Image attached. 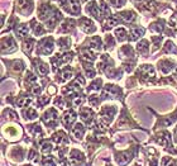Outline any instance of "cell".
I'll list each match as a JSON object with an SVG mask.
<instances>
[{
    "mask_svg": "<svg viewBox=\"0 0 177 166\" xmlns=\"http://www.w3.org/2000/svg\"><path fill=\"white\" fill-rule=\"evenodd\" d=\"M48 102H50V96L42 95V96H39V99H38V105H39V107H43L44 104H47Z\"/></svg>",
    "mask_w": 177,
    "mask_h": 166,
    "instance_id": "cell-35",
    "label": "cell"
},
{
    "mask_svg": "<svg viewBox=\"0 0 177 166\" xmlns=\"http://www.w3.org/2000/svg\"><path fill=\"white\" fill-rule=\"evenodd\" d=\"M29 32V28L28 26H26V24H20V26H18L17 28V34L19 37H26Z\"/></svg>",
    "mask_w": 177,
    "mask_h": 166,
    "instance_id": "cell-16",
    "label": "cell"
},
{
    "mask_svg": "<svg viewBox=\"0 0 177 166\" xmlns=\"http://www.w3.org/2000/svg\"><path fill=\"white\" fill-rule=\"evenodd\" d=\"M5 115H7V118H9V119H15L17 118V114L14 112H11V110H5Z\"/></svg>",
    "mask_w": 177,
    "mask_h": 166,
    "instance_id": "cell-44",
    "label": "cell"
},
{
    "mask_svg": "<svg viewBox=\"0 0 177 166\" xmlns=\"http://www.w3.org/2000/svg\"><path fill=\"white\" fill-rule=\"evenodd\" d=\"M171 69H172V64H171L169 61H163V62H161V70H162L164 74L169 72Z\"/></svg>",
    "mask_w": 177,
    "mask_h": 166,
    "instance_id": "cell-27",
    "label": "cell"
},
{
    "mask_svg": "<svg viewBox=\"0 0 177 166\" xmlns=\"http://www.w3.org/2000/svg\"><path fill=\"white\" fill-rule=\"evenodd\" d=\"M58 18H60V14H58V13L52 14L50 18H48V20H47V26L50 27V28H53L54 26H56V23H57V20H58Z\"/></svg>",
    "mask_w": 177,
    "mask_h": 166,
    "instance_id": "cell-20",
    "label": "cell"
},
{
    "mask_svg": "<svg viewBox=\"0 0 177 166\" xmlns=\"http://www.w3.org/2000/svg\"><path fill=\"white\" fill-rule=\"evenodd\" d=\"M54 141H56L57 143H67V137L65 136V133H62V132H60V133H57V134H54Z\"/></svg>",
    "mask_w": 177,
    "mask_h": 166,
    "instance_id": "cell-25",
    "label": "cell"
},
{
    "mask_svg": "<svg viewBox=\"0 0 177 166\" xmlns=\"http://www.w3.org/2000/svg\"><path fill=\"white\" fill-rule=\"evenodd\" d=\"M72 133H74V136L76 137V138H81L82 137V134H84V127H82V124H77L74 127V130H72Z\"/></svg>",
    "mask_w": 177,
    "mask_h": 166,
    "instance_id": "cell-17",
    "label": "cell"
},
{
    "mask_svg": "<svg viewBox=\"0 0 177 166\" xmlns=\"http://www.w3.org/2000/svg\"><path fill=\"white\" fill-rule=\"evenodd\" d=\"M86 74L89 75V77H94L95 76V72L91 70V69H89V67H86Z\"/></svg>",
    "mask_w": 177,
    "mask_h": 166,
    "instance_id": "cell-48",
    "label": "cell"
},
{
    "mask_svg": "<svg viewBox=\"0 0 177 166\" xmlns=\"http://www.w3.org/2000/svg\"><path fill=\"white\" fill-rule=\"evenodd\" d=\"M114 114H115V109L114 108H111V107H109V108H105L102 110V118L104 119H106L108 122H110L111 121V118L114 117Z\"/></svg>",
    "mask_w": 177,
    "mask_h": 166,
    "instance_id": "cell-13",
    "label": "cell"
},
{
    "mask_svg": "<svg viewBox=\"0 0 177 166\" xmlns=\"http://www.w3.org/2000/svg\"><path fill=\"white\" fill-rule=\"evenodd\" d=\"M37 69H38V72L41 74V75H46V74L48 72V67L44 64H39L37 66Z\"/></svg>",
    "mask_w": 177,
    "mask_h": 166,
    "instance_id": "cell-36",
    "label": "cell"
},
{
    "mask_svg": "<svg viewBox=\"0 0 177 166\" xmlns=\"http://www.w3.org/2000/svg\"><path fill=\"white\" fill-rule=\"evenodd\" d=\"M175 136H176V139H177V128H176V131H175Z\"/></svg>",
    "mask_w": 177,
    "mask_h": 166,
    "instance_id": "cell-50",
    "label": "cell"
},
{
    "mask_svg": "<svg viewBox=\"0 0 177 166\" xmlns=\"http://www.w3.org/2000/svg\"><path fill=\"white\" fill-rule=\"evenodd\" d=\"M3 52L5 53V52H13V51H15V42L13 41V38L11 37H8V38H4L3 39Z\"/></svg>",
    "mask_w": 177,
    "mask_h": 166,
    "instance_id": "cell-1",
    "label": "cell"
},
{
    "mask_svg": "<svg viewBox=\"0 0 177 166\" xmlns=\"http://www.w3.org/2000/svg\"><path fill=\"white\" fill-rule=\"evenodd\" d=\"M17 7L22 11H26L27 9L30 10V2L29 0H17Z\"/></svg>",
    "mask_w": 177,
    "mask_h": 166,
    "instance_id": "cell-14",
    "label": "cell"
},
{
    "mask_svg": "<svg viewBox=\"0 0 177 166\" xmlns=\"http://www.w3.org/2000/svg\"><path fill=\"white\" fill-rule=\"evenodd\" d=\"M81 118H82L84 121L89 122V121L91 119V112H90L89 109H84L82 112H81Z\"/></svg>",
    "mask_w": 177,
    "mask_h": 166,
    "instance_id": "cell-34",
    "label": "cell"
},
{
    "mask_svg": "<svg viewBox=\"0 0 177 166\" xmlns=\"http://www.w3.org/2000/svg\"><path fill=\"white\" fill-rule=\"evenodd\" d=\"M4 133L7 134L9 138L13 139V138L18 137L20 134V130L17 126H7V127L4 128Z\"/></svg>",
    "mask_w": 177,
    "mask_h": 166,
    "instance_id": "cell-2",
    "label": "cell"
},
{
    "mask_svg": "<svg viewBox=\"0 0 177 166\" xmlns=\"http://www.w3.org/2000/svg\"><path fill=\"white\" fill-rule=\"evenodd\" d=\"M86 10L89 11L91 15H94L95 18H100V15L102 14L101 10H100V8H99V5H97L96 3H94V2H91V3L87 4Z\"/></svg>",
    "mask_w": 177,
    "mask_h": 166,
    "instance_id": "cell-3",
    "label": "cell"
},
{
    "mask_svg": "<svg viewBox=\"0 0 177 166\" xmlns=\"http://www.w3.org/2000/svg\"><path fill=\"white\" fill-rule=\"evenodd\" d=\"M82 58L84 60H87V61H94L95 60V56H94V53L93 52H90V51H87V50H84L82 51Z\"/></svg>",
    "mask_w": 177,
    "mask_h": 166,
    "instance_id": "cell-28",
    "label": "cell"
},
{
    "mask_svg": "<svg viewBox=\"0 0 177 166\" xmlns=\"http://www.w3.org/2000/svg\"><path fill=\"white\" fill-rule=\"evenodd\" d=\"M34 33L35 34H41L42 32H43V29H42V27L39 26V24H34Z\"/></svg>",
    "mask_w": 177,
    "mask_h": 166,
    "instance_id": "cell-46",
    "label": "cell"
},
{
    "mask_svg": "<svg viewBox=\"0 0 177 166\" xmlns=\"http://www.w3.org/2000/svg\"><path fill=\"white\" fill-rule=\"evenodd\" d=\"M130 153L129 152H125V153H120V155H118V162L120 165H125L127 162H129L130 161Z\"/></svg>",
    "mask_w": 177,
    "mask_h": 166,
    "instance_id": "cell-15",
    "label": "cell"
},
{
    "mask_svg": "<svg viewBox=\"0 0 177 166\" xmlns=\"http://www.w3.org/2000/svg\"><path fill=\"white\" fill-rule=\"evenodd\" d=\"M39 52L41 53H51L52 52V39L46 38L41 42L39 46Z\"/></svg>",
    "mask_w": 177,
    "mask_h": 166,
    "instance_id": "cell-5",
    "label": "cell"
},
{
    "mask_svg": "<svg viewBox=\"0 0 177 166\" xmlns=\"http://www.w3.org/2000/svg\"><path fill=\"white\" fill-rule=\"evenodd\" d=\"M43 166H56V162L52 157H46L43 160Z\"/></svg>",
    "mask_w": 177,
    "mask_h": 166,
    "instance_id": "cell-37",
    "label": "cell"
},
{
    "mask_svg": "<svg viewBox=\"0 0 177 166\" xmlns=\"http://www.w3.org/2000/svg\"><path fill=\"white\" fill-rule=\"evenodd\" d=\"M157 141H158V143L162 145V146H168V143H169V137H168L167 133H161V134H160V138H158Z\"/></svg>",
    "mask_w": 177,
    "mask_h": 166,
    "instance_id": "cell-22",
    "label": "cell"
},
{
    "mask_svg": "<svg viewBox=\"0 0 177 166\" xmlns=\"http://www.w3.org/2000/svg\"><path fill=\"white\" fill-rule=\"evenodd\" d=\"M57 121V113L54 110H48V112L44 114V122L47 124H54Z\"/></svg>",
    "mask_w": 177,
    "mask_h": 166,
    "instance_id": "cell-7",
    "label": "cell"
},
{
    "mask_svg": "<svg viewBox=\"0 0 177 166\" xmlns=\"http://www.w3.org/2000/svg\"><path fill=\"white\" fill-rule=\"evenodd\" d=\"M169 24H171V27H173L177 29V14L172 15V18L169 19Z\"/></svg>",
    "mask_w": 177,
    "mask_h": 166,
    "instance_id": "cell-43",
    "label": "cell"
},
{
    "mask_svg": "<svg viewBox=\"0 0 177 166\" xmlns=\"http://www.w3.org/2000/svg\"><path fill=\"white\" fill-rule=\"evenodd\" d=\"M89 46H90V48H94V50H100V46H101V43H100V39L97 38H93V39H90V42H89Z\"/></svg>",
    "mask_w": 177,
    "mask_h": 166,
    "instance_id": "cell-24",
    "label": "cell"
},
{
    "mask_svg": "<svg viewBox=\"0 0 177 166\" xmlns=\"http://www.w3.org/2000/svg\"><path fill=\"white\" fill-rule=\"evenodd\" d=\"M99 8H100V10H101L102 14H109V13H110V10H109V7L102 2V0H100V2H99Z\"/></svg>",
    "mask_w": 177,
    "mask_h": 166,
    "instance_id": "cell-31",
    "label": "cell"
},
{
    "mask_svg": "<svg viewBox=\"0 0 177 166\" xmlns=\"http://www.w3.org/2000/svg\"><path fill=\"white\" fill-rule=\"evenodd\" d=\"M115 34H117L119 41H124L127 38V30L124 28H118L117 30H115Z\"/></svg>",
    "mask_w": 177,
    "mask_h": 166,
    "instance_id": "cell-26",
    "label": "cell"
},
{
    "mask_svg": "<svg viewBox=\"0 0 177 166\" xmlns=\"http://www.w3.org/2000/svg\"><path fill=\"white\" fill-rule=\"evenodd\" d=\"M81 103H82V99H81V98H76V99L74 100V105L77 107V105H80Z\"/></svg>",
    "mask_w": 177,
    "mask_h": 166,
    "instance_id": "cell-49",
    "label": "cell"
},
{
    "mask_svg": "<svg viewBox=\"0 0 177 166\" xmlns=\"http://www.w3.org/2000/svg\"><path fill=\"white\" fill-rule=\"evenodd\" d=\"M139 2H140V0H139Z\"/></svg>",
    "mask_w": 177,
    "mask_h": 166,
    "instance_id": "cell-51",
    "label": "cell"
},
{
    "mask_svg": "<svg viewBox=\"0 0 177 166\" xmlns=\"http://www.w3.org/2000/svg\"><path fill=\"white\" fill-rule=\"evenodd\" d=\"M13 70H14L15 72H20V71L23 70V64L20 62V61H17V62H14Z\"/></svg>",
    "mask_w": 177,
    "mask_h": 166,
    "instance_id": "cell-40",
    "label": "cell"
},
{
    "mask_svg": "<svg viewBox=\"0 0 177 166\" xmlns=\"http://www.w3.org/2000/svg\"><path fill=\"white\" fill-rule=\"evenodd\" d=\"M166 51L167 52H176V48H175V45L172 43V42H167V45H166Z\"/></svg>",
    "mask_w": 177,
    "mask_h": 166,
    "instance_id": "cell-41",
    "label": "cell"
},
{
    "mask_svg": "<svg viewBox=\"0 0 177 166\" xmlns=\"http://www.w3.org/2000/svg\"><path fill=\"white\" fill-rule=\"evenodd\" d=\"M24 114L27 115V118H29V119H35L37 118V112H35V110H33V109H28V110H26V112H24Z\"/></svg>",
    "mask_w": 177,
    "mask_h": 166,
    "instance_id": "cell-33",
    "label": "cell"
},
{
    "mask_svg": "<svg viewBox=\"0 0 177 166\" xmlns=\"http://www.w3.org/2000/svg\"><path fill=\"white\" fill-rule=\"evenodd\" d=\"M76 119V114L74 112H71V110H69V112H66L65 115H63V118H62V122H63V124L65 126H71V123L74 122Z\"/></svg>",
    "mask_w": 177,
    "mask_h": 166,
    "instance_id": "cell-9",
    "label": "cell"
},
{
    "mask_svg": "<svg viewBox=\"0 0 177 166\" xmlns=\"http://www.w3.org/2000/svg\"><path fill=\"white\" fill-rule=\"evenodd\" d=\"M51 13V8L48 7V5H42V7L39 8V18L41 19H44V18ZM50 17V15H48Z\"/></svg>",
    "mask_w": 177,
    "mask_h": 166,
    "instance_id": "cell-18",
    "label": "cell"
},
{
    "mask_svg": "<svg viewBox=\"0 0 177 166\" xmlns=\"http://www.w3.org/2000/svg\"><path fill=\"white\" fill-rule=\"evenodd\" d=\"M67 10H69L71 14L80 13V4H78V0H67Z\"/></svg>",
    "mask_w": 177,
    "mask_h": 166,
    "instance_id": "cell-4",
    "label": "cell"
},
{
    "mask_svg": "<svg viewBox=\"0 0 177 166\" xmlns=\"http://www.w3.org/2000/svg\"><path fill=\"white\" fill-rule=\"evenodd\" d=\"M120 55H121V57H132L133 56V51H132V48L129 46H124V47H121Z\"/></svg>",
    "mask_w": 177,
    "mask_h": 166,
    "instance_id": "cell-21",
    "label": "cell"
},
{
    "mask_svg": "<svg viewBox=\"0 0 177 166\" xmlns=\"http://www.w3.org/2000/svg\"><path fill=\"white\" fill-rule=\"evenodd\" d=\"M82 155L81 153H78L77 151H74L72 152V155H71V157H70V164H71V166H76V165H78L81 161H82Z\"/></svg>",
    "mask_w": 177,
    "mask_h": 166,
    "instance_id": "cell-11",
    "label": "cell"
},
{
    "mask_svg": "<svg viewBox=\"0 0 177 166\" xmlns=\"http://www.w3.org/2000/svg\"><path fill=\"white\" fill-rule=\"evenodd\" d=\"M137 48H138V51L140 52V53H147V51H148V42L147 41H142V42H139L138 43V46H137Z\"/></svg>",
    "mask_w": 177,
    "mask_h": 166,
    "instance_id": "cell-23",
    "label": "cell"
},
{
    "mask_svg": "<svg viewBox=\"0 0 177 166\" xmlns=\"http://www.w3.org/2000/svg\"><path fill=\"white\" fill-rule=\"evenodd\" d=\"M80 26H81V28H82L86 33H93L94 30H95L94 23L91 22V20H89V19H82V20L80 22Z\"/></svg>",
    "mask_w": 177,
    "mask_h": 166,
    "instance_id": "cell-6",
    "label": "cell"
},
{
    "mask_svg": "<svg viewBox=\"0 0 177 166\" xmlns=\"http://www.w3.org/2000/svg\"><path fill=\"white\" fill-rule=\"evenodd\" d=\"M72 75H74V74H72L71 70H66V71L63 72V80H70V79L72 77Z\"/></svg>",
    "mask_w": 177,
    "mask_h": 166,
    "instance_id": "cell-45",
    "label": "cell"
},
{
    "mask_svg": "<svg viewBox=\"0 0 177 166\" xmlns=\"http://www.w3.org/2000/svg\"><path fill=\"white\" fill-rule=\"evenodd\" d=\"M140 74H142L144 77H147V79L154 77V70L148 65H143L142 67H140Z\"/></svg>",
    "mask_w": 177,
    "mask_h": 166,
    "instance_id": "cell-8",
    "label": "cell"
},
{
    "mask_svg": "<svg viewBox=\"0 0 177 166\" xmlns=\"http://www.w3.org/2000/svg\"><path fill=\"white\" fill-rule=\"evenodd\" d=\"M39 91H41V88H39V85L34 84L33 86H32V93H33V94H38Z\"/></svg>",
    "mask_w": 177,
    "mask_h": 166,
    "instance_id": "cell-47",
    "label": "cell"
},
{
    "mask_svg": "<svg viewBox=\"0 0 177 166\" xmlns=\"http://www.w3.org/2000/svg\"><path fill=\"white\" fill-rule=\"evenodd\" d=\"M75 26V22L74 20H66L65 23H62V26H61V32H69L74 28Z\"/></svg>",
    "mask_w": 177,
    "mask_h": 166,
    "instance_id": "cell-19",
    "label": "cell"
},
{
    "mask_svg": "<svg viewBox=\"0 0 177 166\" xmlns=\"http://www.w3.org/2000/svg\"><path fill=\"white\" fill-rule=\"evenodd\" d=\"M118 20H119V17L117 15H113V17H109V19L106 22V24L109 27H113V26H117L118 24Z\"/></svg>",
    "mask_w": 177,
    "mask_h": 166,
    "instance_id": "cell-30",
    "label": "cell"
},
{
    "mask_svg": "<svg viewBox=\"0 0 177 166\" xmlns=\"http://www.w3.org/2000/svg\"><path fill=\"white\" fill-rule=\"evenodd\" d=\"M119 15H120L121 19L125 20L127 23H130V22H133L134 19H136V14H134L133 11H129V10L123 11V13H120Z\"/></svg>",
    "mask_w": 177,
    "mask_h": 166,
    "instance_id": "cell-12",
    "label": "cell"
},
{
    "mask_svg": "<svg viewBox=\"0 0 177 166\" xmlns=\"http://www.w3.org/2000/svg\"><path fill=\"white\" fill-rule=\"evenodd\" d=\"M58 46L62 48V50L69 48L70 47V39L69 38H61V39H58Z\"/></svg>",
    "mask_w": 177,
    "mask_h": 166,
    "instance_id": "cell-29",
    "label": "cell"
},
{
    "mask_svg": "<svg viewBox=\"0 0 177 166\" xmlns=\"http://www.w3.org/2000/svg\"><path fill=\"white\" fill-rule=\"evenodd\" d=\"M144 33V29L143 28H139V27H132L130 30V41H136L138 39L140 36H143Z\"/></svg>",
    "mask_w": 177,
    "mask_h": 166,
    "instance_id": "cell-10",
    "label": "cell"
},
{
    "mask_svg": "<svg viewBox=\"0 0 177 166\" xmlns=\"http://www.w3.org/2000/svg\"><path fill=\"white\" fill-rule=\"evenodd\" d=\"M30 104V99H28V98H23V99L18 100V105L19 107H26V105H29Z\"/></svg>",
    "mask_w": 177,
    "mask_h": 166,
    "instance_id": "cell-39",
    "label": "cell"
},
{
    "mask_svg": "<svg viewBox=\"0 0 177 166\" xmlns=\"http://www.w3.org/2000/svg\"><path fill=\"white\" fill-rule=\"evenodd\" d=\"M52 150V146H51V143H48V142H44L43 145H42V152L43 153H47V152H50Z\"/></svg>",
    "mask_w": 177,
    "mask_h": 166,
    "instance_id": "cell-38",
    "label": "cell"
},
{
    "mask_svg": "<svg viewBox=\"0 0 177 166\" xmlns=\"http://www.w3.org/2000/svg\"><path fill=\"white\" fill-rule=\"evenodd\" d=\"M108 2L114 7H121L124 4V0H108Z\"/></svg>",
    "mask_w": 177,
    "mask_h": 166,
    "instance_id": "cell-42",
    "label": "cell"
},
{
    "mask_svg": "<svg viewBox=\"0 0 177 166\" xmlns=\"http://www.w3.org/2000/svg\"><path fill=\"white\" fill-rule=\"evenodd\" d=\"M33 45H34V42L32 41V39H29V41H26L24 42V47H23V50H24V52H30V50H32V47H33Z\"/></svg>",
    "mask_w": 177,
    "mask_h": 166,
    "instance_id": "cell-32",
    "label": "cell"
}]
</instances>
